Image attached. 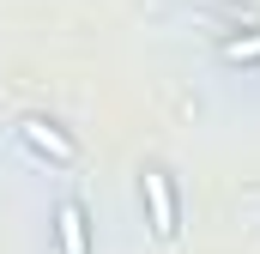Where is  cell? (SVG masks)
Masks as SVG:
<instances>
[{"mask_svg": "<svg viewBox=\"0 0 260 254\" xmlns=\"http://www.w3.org/2000/svg\"><path fill=\"white\" fill-rule=\"evenodd\" d=\"M18 139H24L37 157H49V164H73V157H79L73 133H61V121H49V115H24V121H18Z\"/></svg>", "mask_w": 260, "mask_h": 254, "instance_id": "7a4b0ae2", "label": "cell"}, {"mask_svg": "<svg viewBox=\"0 0 260 254\" xmlns=\"http://www.w3.org/2000/svg\"><path fill=\"white\" fill-rule=\"evenodd\" d=\"M139 194H145V212H151V230L170 242L176 230H182V212H176V182H170V170H157V164H145L139 170Z\"/></svg>", "mask_w": 260, "mask_h": 254, "instance_id": "6da1fadb", "label": "cell"}, {"mask_svg": "<svg viewBox=\"0 0 260 254\" xmlns=\"http://www.w3.org/2000/svg\"><path fill=\"white\" fill-rule=\"evenodd\" d=\"M55 242H61V254H91V218H85L79 200L55 206Z\"/></svg>", "mask_w": 260, "mask_h": 254, "instance_id": "3957f363", "label": "cell"}, {"mask_svg": "<svg viewBox=\"0 0 260 254\" xmlns=\"http://www.w3.org/2000/svg\"><path fill=\"white\" fill-rule=\"evenodd\" d=\"M224 61H230V67L260 61V30H254V37H236V43H224Z\"/></svg>", "mask_w": 260, "mask_h": 254, "instance_id": "277c9868", "label": "cell"}]
</instances>
